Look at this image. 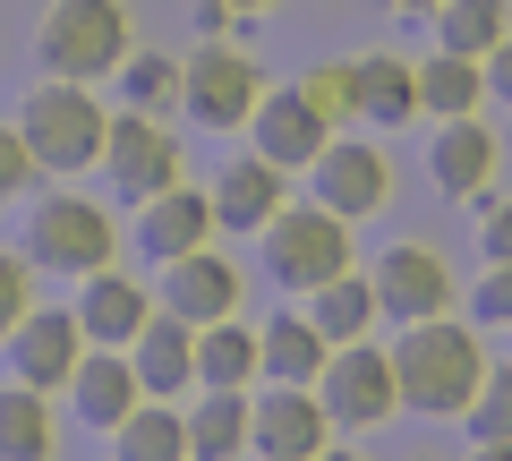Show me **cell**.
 <instances>
[{
  "mask_svg": "<svg viewBox=\"0 0 512 461\" xmlns=\"http://www.w3.org/2000/svg\"><path fill=\"white\" fill-rule=\"evenodd\" d=\"M214 231H222L214 197H205V188H188V180H180V188H163V197H146V222H137V240H146V257H154V265L214 248Z\"/></svg>",
  "mask_w": 512,
  "mask_h": 461,
  "instance_id": "5bb4252c",
  "label": "cell"
},
{
  "mask_svg": "<svg viewBox=\"0 0 512 461\" xmlns=\"http://www.w3.org/2000/svg\"><path fill=\"white\" fill-rule=\"evenodd\" d=\"M265 265H274L282 291H325V282L350 274V222L325 214V205H308V214L282 205V214L265 222Z\"/></svg>",
  "mask_w": 512,
  "mask_h": 461,
  "instance_id": "277c9868",
  "label": "cell"
},
{
  "mask_svg": "<svg viewBox=\"0 0 512 461\" xmlns=\"http://www.w3.org/2000/svg\"><path fill=\"white\" fill-rule=\"evenodd\" d=\"M222 9H231V18H256V9H274V0H222Z\"/></svg>",
  "mask_w": 512,
  "mask_h": 461,
  "instance_id": "ab89813d",
  "label": "cell"
},
{
  "mask_svg": "<svg viewBox=\"0 0 512 461\" xmlns=\"http://www.w3.org/2000/svg\"><path fill=\"white\" fill-rule=\"evenodd\" d=\"M470 427H478V444H487V436L512 444V359L487 368V385H478V402H470Z\"/></svg>",
  "mask_w": 512,
  "mask_h": 461,
  "instance_id": "4dcf8cb0",
  "label": "cell"
},
{
  "mask_svg": "<svg viewBox=\"0 0 512 461\" xmlns=\"http://www.w3.org/2000/svg\"><path fill=\"white\" fill-rule=\"evenodd\" d=\"M316 402L333 410V427H384L402 410V376H393V351L376 342H342L316 376Z\"/></svg>",
  "mask_w": 512,
  "mask_h": 461,
  "instance_id": "8992f818",
  "label": "cell"
},
{
  "mask_svg": "<svg viewBox=\"0 0 512 461\" xmlns=\"http://www.w3.org/2000/svg\"><path fill=\"white\" fill-rule=\"evenodd\" d=\"M26 308H35V299H26V257H9V248H0V342L26 325Z\"/></svg>",
  "mask_w": 512,
  "mask_h": 461,
  "instance_id": "1f68e13d",
  "label": "cell"
},
{
  "mask_svg": "<svg viewBox=\"0 0 512 461\" xmlns=\"http://www.w3.org/2000/svg\"><path fill=\"white\" fill-rule=\"evenodd\" d=\"M111 248H120V231L94 197H43L35 222H26V257L43 274H103Z\"/></svg>",
  "mask_w": 512,
  "mask_h": 461,
  "instance_id": "5b68a950",
  "label": "cell"
},
{
  "mask_svg": "<svg viewBox=\"0 0 512 461\" xmlns=\"http://www.w3.org/2000/svg\"><path fill=\"white\" fill-rule=\"evenodd\" d=\"M495 43H504V0H444L436 9V52L487 60Z\"/></svg>",
  "mask_w": 512,
  "mask_h": 461,
  "instance_id": "f1b7e54d",
  "label": "cell"
},
{
  "mask_svg": "<svg viewBox=\"0 0 512 461\" xmlns=\"http://www.w3.org/2000/svg\"><path fill=\"white\" fill-rule=\"evenodd\" d=\"M120 86H128V111H154V120H163V111L180 103V60L128 52V60H120Z\"/></svg>",
  "mask_w": 512,
  "mask_h": 461,
  "instance_id": "f546056e",
  "label": "cell"
},
{
  "mask_svg": "<svg viewBox=\"0 0 512 461\" xmlns=\"http://www.w3.org/2000/svg\"><path fill=\"white\" fill-rule=\"evenodd\" d=\"M470 316L478 325H512V265H487V282L470 291Z\"/></svg>",
  "mask_w": 512,
  "mask_h": 461,
  "instance_id": "836d02e7",
  "label": "cell"
},
{
  "mask_svg": "<svg viewBox=\"0 0 512 461\" xmlns=\"http://www.w3.org/2000/svg\"><path fill=\"white\" fill-rule=\"evenodd\" d=\"M60 427H52V402L35 385H9L0 393V461H52Z\"/></svg>",
  "mask_w": 512,
  "mask_h": 461,
  "instance_id": "484cf974",
  "label": "cell"
},
{
  "mask_svg": "<svg viewBox=\"0 0 512 461\" xmlns=\"http://www.w3.org/2000/svg\"><path fill=\"white\" fill-rule=\"evenodd\" d=\"M103 171L120 197H163V188H180V146H171V129L154 120V111H120L103 137Z\"/></svg>",
  "mask_w": 512,
  "mask_h": 461,
  "instance_id": "9c48e42d",
  "label": "cell"
},
{
  "mask_svg": "<svg viewBox=\"0 0 512 461\" xmlns=\"http://www.w3.org/2000/svg\"><path fill=\"white\" fill-rule=\"evenodd\" d=\"M367 282H376V299H384L393 316H410V325H419V316H444V308H453V265H444L436 248H419V240L384 248Z\"/></svg>",
  "mask_w": 512,
  "mask_h": 461,
  "instance_id": "8fae6325",
  "label": "cell"
},
{
  "mask_svg": "<svg viewBox=\"0 0 512 461\" xmlns=\"http://www.w3.org/2000/svg\"><path fill=\"white\" fill-rule=\"evenodd\" d=\"M478 248H487V265H512V205H487V222H478Z\"/></svg>",
  "mask_w": 512,
  "mask_h": 461,
  "instance_id": "d590c367",
  "label": "cell"
},
{
  "mask_svg": "<svg viewBox=\"0 0 512 461\" xmlns=\"http://www.w3.org/2000/svg\"><path fill=\"white\" fill-rule=\"evenodd\" d=\"M248 444L265 461H316L333 444V410L316 402V385H265L248 402Z\"/></svg>",
  "mask_w": 512,
  "mask_h": 461,
  "instance_id": "ba28073f",
  "label": "cell"
},
{
  "mask_svg": "<svg viewBox=\"0 0 512 461\" xmlns=\"http://www.w3.org/2000/svg\"><path fill=\"white\" fill-rule=\"evenodd\" d=\"M256 154H265V163H282V171H299V163H316V154L333 146V120L325 111L308 103V94L299 86H282V94H265V103H256Z\"/></svg>",
  "mask_w": 512,
  "mask_h": 461,
  "instance_id": "4fadbf2b",
  "label": "cell"
},
{
  "mask_svg": "<svg viewBox=\"0 0 512 461\" xmlns=\"http://www.w3.org/2000/svg\"><path fill=\"white\" fill-rule=\"evenodd\" d=\"M9 359H18V385L60 393L77 376V359H86V325H77V308H26V325L9 333Z\"/></svg>",
  "mask_w": 512,
  "mask_h": 461,
  "instance_id": "30bf717a",
  "label": "cell"
},
{
  "mask_svg": "<svg viewBox=\"0 0 512 461\" xmlns=\"http://www.w3.org/2000/svg\"><path fill=\"white\" fill-rule=\"evenodd\" d=\"M128 359H137V385H146V402H171V393L197 385V325H180L171 308H154L146 333L128 342Z\"/></svg>",
  "mask_w": 512,
  "mask_h": 461,
  "instance_id": "2e32d148",
  "label": "cell"
},
{
  "mask_svg": "<svg viewBox=\"0 0 512 461\" xmlns=\"http://www.w3.org/2000/svg\"><path fill=\"white\" fill-rule=\"evenodd\" d=\"M308 171H316V205H325V214H342V222L376 214V205L393 197V163H384L376 146H342V137H333Z\"/></svg>",
  "mask_w": 512,
  "mask_h": 461,
  "instance_id": "7c38bea8",
  "label": "cell"
},
{
  "mask_svg": "<svg viewBox=\"0 0 512 461\" xmlns=\"http://www.w3.org/2000/svg\"><path fill=\"white\" fill-rule=\"evenodd\" d=\"M163 308L180 316V325H222V316L239 308V265L214 257V248L171 257V265H163Z\"/></svg>",
  "mask_w": 512,
  "mask_h": 461,
  "instance_id": "9a60e30c",
  "label": "cell"
},
{
  "mask_svg": "<svg viewBox=\"0 0 512 461\" xmlns=\"http://www.w3.org/2000/svg\"><path fill=\"white\" fill-rule=\"evenodd\" d=\"M393 9H402V18H436L444 0H393Z\"/></svg>",
  "mask_w": 512,
  "mask_h": 461,
  "instance_id": "f35d334b",
  "label": "cell"
},
{
  "mask_svg": "<svg viewBox=\"0 0 512 461\" xmlns=\"http://www.w3.org/2000/svg\"><path fill=\"white\" fill-rule=\"evenodd\" d=\"M376 282H359V274H342V282H325V291H308V325L325 333L333 351L342 342H367V325H376Z\"/></svg>",
  "mask_w": 512,
  "mask_h": 461,
  "instance_id": "d4e9b609",
  "label": "cell"
},
{
  "mask_svg": "<svg viewBox=\"0 0 512 461\" xmlns=\"http://www.w3.org/2000/svg\"><path fill=\"white\" fill-rule=\"evenodd\" d=\"M478 103H487V60H461V52L419 60V111H436V120H470Z\"/></svg>",
  "mask_w": 512,
  "mask_h": 461,
  "instance_id": "cb8c5ba5",
  "label": "cell"
},
{
  "mask_svg": "<svg viewBox=\"0 0 512 461\" xmlns=\"http://www.w3.org/2000/svg\"><path fill=\"white\" fill-rule=\"evenodd\" d=\"M256 359H265V376H274V385H316V376H325V359H333V342L308 325V316H274V325L256 333Z\"/></svg>",
  "mask_w": 512,
  "mask_h": 461,
  "instance_id": "603a6c76",
  "label": "cell"
},
{
  "mask_svg": "<svg viewBox=\"0 0 512 461\" xmlns=\"http://www.w3.org/2000/svg\"><path fill=\"white\" fill-rule=\"evenodd\" d=\"M316 461H359V453H342V444H325V453H316Z\"/></svg>",
  "mask_w": 512,
  "mask_h": 461,
  "instance_id": "60d3db41",
  "label": "cell"
},
{
  "mask_svg": "<svg viewBox=\"0 0 512 461\" xmlns=\"http://www.w3.org/2000/svg\"><path fill=\"white\" fill-rule=\"evenodd\" d=\"M35 52H43L52 77H77V86L120 77V60L137 52V43H128V9H120V0H52Z\"/></svg>",
  "mask_w": 512,
  "mask_h": 461,
  "instance_id": "3957f363",
  "label": "cell"
},
{
  "mask_svg": "<svg viewBox=\"0 0 512 461\" xmlns=\"http://www.w3.org/2000/svg\"><path fill=\"white\" fill-rule=\"evenodd\" d=\"M282 205H291V171L265 163V154H231V171L214 180V214H222V231H265Z\"/></svg>",
  "mask_w": 512,
  "mask_h": 461,
  "instance_id": "e0dca14e",
  "label": "cell"
},
{
  "mask_svg": "<svg viewBox=\"0 0 512 461\" xmlns=\"http://www.w3.org/2000/svg\"><path fill=\"white\" fill-rule=\"evenodd\" d=\"M69 393H77V419H86V427H120L128 410L146 402V385H137V359H128V351H94V359H77Z\"/></svg>",
  "mask_w": 512,
  "mask_h": 461,
  "instance_id": "44dd1931",
  "label": "cell"
},
{
  "mask_svg": "<svg viewBox=\"0 0 512 461\" xmlns=\"http://www.w3.org/2000/svg\"><path fill=\"white\" fill-rule=\"evenodd\" d=\"M299 94H308V103L325 111L333 129H342V120H350V69H316V77H299Z\"/></svg>",
  "mask_w": 512,
  "mask_h": 461,
  "instance_id": "d6a6232c",
  "label": "cell"
},
{
  "mask_svg": "<svg viewBox=\"0 0 512 461\" xmlns=\"http://www.w3.org/2000/svg\"><path fill=\"white\" fill-rule=\"evenodd\" d=\"M487 103H504V111H512V35L487 52Z\"/></svg>",
  "mask_w": 512,
  "mask_h": 461,
  "instance_id": "8d00e7d4",
  "label": "cell"
},
{
  "mask_svg": "<svg viewBox=\"0 0 512 461\" xmlns=\"http://www.w3.org/2000/svg\"><path fill=\"white\" fill-rule=\"evenodd\" d=\"M111 436H120V461H188V419L171 402H137Z\"/></svg>",
  "mask_w": 512,
  "mask_h": 461,
  "instance_id": "4316f807",
  "label": "cell"
},
{
  "mask_svg": "<svg viewBox=\"0 0 512 461\" xmlns=\"http://www.w3.org/2000/svg\"><path fill=\"white\" fill-rule=\"evenodd\" d=\"M427 171H436V188L444 197H487V180H495V129L487 120H436V154H427Z\"/></svg>",
  "mask_w": 512,
  "mask_h": 461,
  "instance_id": "d6986e66",
  "label": "cell"
},
{
  "mask_svg": "<svg viewBox=\"0 0 512 461\" xmlns=\"http://www.w3.org/2000/svg\"><path fill=\"white\" fill-rule=\"evenodd\" d=\"M350 111H359V120H376V129L419 120V69H410V60H393V52L350 60Z\"/></svg>",
  "mask_w": 512,
  "mask_h": 461,
  "instance_id": "ffe728a7",
  "label": "cell"
},
{
  "mask_svg": "<svg viewBox=\"0 0 512 461\" xmlns=\"http://www.w3.org/2000/svg\"><path fill=\"white\" fill-rule=\"evenodd\" d=\"M248 444V393H205L188 419V461H239Z\"/></svg>",
  "mask_w": 512,
  "mask_h": 461,
  "instance_id": "83f0119b",
  "label": "cell"
},
{
  "mask_svg": "<svg viewBox=\"0 0 512 461\" xmlns=\"http://www.w3.org/2000/svg\"><path fill=\"white\" fill-rule=\"evenodd\" d=\"M470 461H512V444H504V436H487V444H478Z\"/></svg>",
  "mask_w": 512,
  "mask_h": 461,
  "instance_id": "74e56055",
  "label": "cell"
},
{
  "mask_svg": "<svg viewBox=\"0 0 512 461\" xmlns=\"http://www.w3.org/2000/svg\"><path fill=\"white\" fill-rule=\"evenodd\" d=\"M393 376H402V410L461 419L478 402V385H487V351H478V333L453 325V316H419L393 342Z\"/></svg>",
  "mask_w": 512,
  "mask_h": 461,
  "instance_id": "6da1fadb",
  "label": "cell"
},
{
  "mask_svg": "<svg viewBox=\"0 0 512 461\" xmlns=\"http://www.w3.org/2000/svg\"><path fill=\"white\" fill-rule=\"evenodd\" d=\"M256 376H265V359H256V333H239V316L197 325V385L205 393H248Z\"/></svg>",
  "mask_w": 512,
  "mask_h": 461,
  "instance_id": "7402d4cb",
  "label": "cell"
},
{
  "mask_svg": "<svg viewBox=\"0 0 512 461\" xmlns=\"http://www.w3.org/2000/svg\"><path fill=\"white\" fill-rule=\"evenodd\" d=\"M146 316H154V291L146 282H128V274H86V299H77V325H86V342L94 351H128L137 333H146Z\"/></svg>",
  "mask_w": 512,
  "mask_h": 461,
  "instance_id": "ac0fdd59",
  "label": "cell"
},
{
  "mask_svg": "<svg viewBox=\"0 0 512 461\" xmlns=\"http://www.w3.org/2000/svg\"><path fill=\"white\" fill-rule=\"evenodd\" d=\"M26 180H35V154H26V137H18V129H0V205L18 197Z\"/></svg>",
  "mask_w": 512,
  "mask_h": 461,
  "instance_id": "e575fe53",
  "label": "cell"
},
{
  "mask_svg": "<svg viewBox=\"0 0 512 461\" xmlns=\"http://www.w3.org/2000/svg\"><path fill=\"white\" fill-rule=\"evenodd\" d=\"M18 137H26V154H35V171H86V163H103V137H111V111L94 103L77 77H52V86H35L26 94V120H18Z\"/></svg>",
  "mask_w": 512,
  "mask_h": 461,
  "instance_id": "7a4b0ae2",
  "label": "cell"
},
{
  "mask_svg": "<svg viewBox=\"0 0 512 461\" xmlns=\"http://www.w3.org/2000/svg\"><path fill=\"white\" fill-rule=\"evenodd\" d=\"M180 103L197 111L205 129H239V120H256V103H265V77H256L248 52H231L222 35H205L197 60H180Z\"/></svg>",
  "mask_w": 512,
  "mask_h": 461,
  "instance_id": "52a82bcc",
  "label": "cell"
}]
</instances>
